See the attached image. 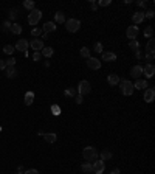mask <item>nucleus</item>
Returning a JSON list of instances; mask_svg holds the SVG:
<instances>
[{"label":"nucleus","instance_id":"nucleus-23","mask_svg":"<svg viewBox=\"0 0 155 174\" xmlns=\"http://www.w3.org/2000/svg\"><path fill=\"white\" fill-rule=\"evenodd\" d=\"M34 101V92H26L25 93V104L26 106H31Z\"/></svg>","mask_w":155,"mask_h":174},{"label":"nucleus","instance_id":"nucleus-49","mask_svg":"<svg viewBox=\"0 0 155 174\" xmlns=\"http://www.w3.org/2000/svg\"><path fill=\"white\" fill-rule=\"evenodd\" d=\"M135 56H136V59H141V56H143V54H141V50L135 51Z\"/></svg>","mask_w":155,"mask_h":174},{"label":"nucleus","instance_id":"nucleus-12","mask_svg":"<svg viewBox=\"0 0 155 174\" xmlns=\"http://www.w3.org/2000/svg\"><path fill=\"white\" fill-rule=\"evenodd\" d=\"M104 169H106V165H104L103 160H95V162H93V172H96V174H103Z\"/></svg>","mask_w":155,"mask_h":174},{"label":"nucleus","instance_id":"nucleus-45","mask_svg":"<svg viewBox=\"0 0 155 174\" xmlns=\"http://www.w3.org/2000/svg\"><path fill=\"white\" fill-rule=\"evenodd\" d=\"M10 28H11V23L8 22V20H6V22H3V30H10Z\"/></svg>","mask_w":155,"mask_h":174},{"label":"nucleus","instance_id":"nucleus-13","mask_svg":"<svg viewBox=\"0 0 155 174\" xmlns=\"http://www.w3.org/2000/svg\"><path fill=\"white\" fill-rule=\"evenodd\" d=\"M132 20H133V25L138 26V25L144 20V13H143V11H136V13H133V14H132Z\"/></svg>","mask_w":155,"mask_h":174},{"label":"nucleus","instance_id":"nucleus-28","mask_svg":"<svg viewBox=\"0 0 155 174\" xmlns=\"http://www.w3.org/2000/svg\"><path fill=\"white\" fill-rule=\"evenodd\" d=\"M154 48H155V41L152 38V39H149L148 44H146V53H154Z\"/></svg>","mask_w":155,"mask_h":174},{"label":"nucleus","instance_id":"nucleus-21","mask_svg":"<svg viewBox=\"0 0 155 174\" xmlns=\"http://www.w3.org/2000/svg\"><path fill=\"white\" fill-rule=\"evenodd\" d=\"M82 171H84L85 174H92V172H93V163H92V162L82 163Z\"/></svg>","mask_w":155,"mask_h":174},{"label":"nucleus","instance_id":"nucleus-27","mask_svg":"<svg viewBox=\"0 0 155 174\" xmlns=\"http://www.w3.org/2000/svg\"><path fill=\"white\" fill-rule=\"evenodd\" d=\"M144 38H149V39L154 38V26H152V25H148V26H146V30H144Z\"/></svg>","mask_w":155,"mask_h":174},{"label":"nucleus","instance_id":"nucleus-36","mask_svg":"<svg viewBox=\"0 0 155 174\" xmlns=\"http://www.w3.org/2000/svg\"><path fill=\"white\" fill-rule=\"evenodd\" d=\"M64 95H65V96H75L76 95V90L75 89H67L65 92H64Z\"/></svg>","mask_w":155,"mask_h":174},{"label":"nucleus","instance_id":"nucleus-8","mask_svg":"<svg viewBox=\"0 0 155 174\" xmlns=\"http://www.w3.org/2000/svg\"><path fill=\"white\" fill-rule=\"evenodd\" d=\"M138 33H140V30H138V26H136V25H130L129 28L126 30V36H127L130 41H133L136 36H138Z\"/></svg>","mask_w":155,"mask_h":174},{"label":"nucleus","instance_id":"nucleus-38","mask_svg":"<svg viewBox=\"0 0 155 174\" xmlns=\"http://www.w3.org/2000/svg\"><path fill=\"white\" fill-rule=\"evenodd\" d=\"M154 58H155V54H154V53H146V54H144V59L148 61V62H152Z\"/></svg>","mask_w":155,"mask_h":174},{"label":"nucleus","instance_id":"nucleus-39","mask_svg":"<svg viewBox=\"0 0 155 174\" xmlns=\"http://www.w3.org/2000/svg\"><path fill=\"white\" fill-rule=\"evenodd\" d=\"M42 33H43L42 28H33V30H31V34H33V36H40Z\"/></svg>","mask_w":155,"mask_h":174},{"label":"nucleus","instance_id":"nucleus-7","mask_svg":"<svg viewBox=\"0 0 155 174\" xmlns=\"http://www.w3.org/2000/svg\"><path fill=\"white\" fill-rule=\"evenodd\" d=\"M143 75L148 79H151L155 75V66H154V64H146V66L143 67Z\"/></svg>","mask_w":155,"mask_h":174},{"label":"nucleus","instance_id":"nucleus-6","mask_svg":"<svg viewBox=\"0 0 155 174\" xmlns=\"http://www.w3.org/2000/svg\"><path fill=\"white\" fill-rule=\"evenodd\" d=\"M87 67L92 69V70H99V69H101V61H99L98 58H92V56H90L87 59Z\"/></svg>","mask_w":155,"mask_h":174},{"label":"nucleus","instance_id":"nucleus-22","mask_svg":"<svg viewBox=\"0 0 155 174\" xmlns=\"http://www.w3.org/2000/svg\"><path fill=\"white\" fill-rule=\"evenodd\" d=\"M53 53H54V50H53L51 47H43L42 51H40V54H42L43 58H51V56H53Z\"/></svg>","mask_w":155,"mask_h":174},{"label":"nucleus","instance_id":"nucleus-5","mask_svg":"<svg viewBox=\"0 0 155 174\" xmlns=\"http://www.w3.org/2000/svg\"><path fill=\"white\" fill-rule=\"evenodd\" d=\"M40 19H42V11L40 10H36L34 8L33 11H30V16H28V23L30 25H36Z\"/></svg>","mask_w":155,"mask_h":174},{"label":"nucleus","instance_id":"nucleus-3","mask_svg":"<svg viewBox=\"0 0 155 174\" xmlns=\"http://www.w3.org/2000/svg\"><path fill=\"white\" fill-rule=\"evenodd\" d=\"M90 90H92V86H90V82L87 79H82V81H79V84H78V95L81 96H84L87 93H90Z\"/></svg>","mask_w":155,"mask_h":174},{"label":"nucleus","instance_id":"nucleus-30","mask_svg":"<svg viewBox=\"0 0 155 174\" xmlns=\"http://www.w3.org/2000/svg\"><path fill=\"white\" fill-rule=\"evenodd\" d=\"M23 6L26 8V10L33 11V10H34V2H33V0H25V2H23Z\"/></svg>","mask_w":155,"mask_h":174},{"label":"nucleus","instance_id":"nucleus-35","mask_svg":"<svg viewBox=\"0 0 155 174\" xmlns=\"http://www.w3.org/2000/svg\"><path fill=\"white\" fill-rule=\"evenodd\" d=\"M5 64H6V67H14L16 66V59L11 56V58H8V61H5Z\"/></svg>","mask_w":155,"mask_h":174},{"label":"nucleus","instance_id":"nucleus-37","mask_svg":"<svg viewBox=\"0 0 155 174\" xmlns=\"http://www.w3.org/2000/svg\"><path fill=\"white\" fill-rule=\"evenodd\" d=\"M154 16H155V11H154V10H149V11L144 13V19H146V17H148V19H154Z\"/></svg>","mask_w":155,"mask_h":174},{"label":"nucleus","instance_id":"nucleus-46","mask_svg":"<svg viewBox=\"0 0 155 174\" xmlns=\"http://www.w3.org/2000/svg\"><path fill=\"white\" fill-rule=\"evenodd\" d=\"M82 101H84V96L78 95V96H76V103H78V104H82Z\"/></svg>","mask_w":155,"mask_h":174},{"label":"nucleus","instance_id":"nucleus-50","mask_svg":"<svg viewBox=\"0 0 155 174\" xmlns=\"http://www.w3.org/2000/svg\"><path fill=\"white\" fill-rule=\"evenodd\" d=\"M110 174H120V169L115 168V169H112V171H110Z\"/></svg>","mask_w":155,"mask_h":174},{"label":"nucleus","instance_id":"nucleus-24","mask_svg":"<svg viewBox=\"0 0 155 174\" xmlns=\"http://www.w3.org/2000/svg\"><path fill=\"white\" fill-rule=\"evenodd\" d=\"M5 70H6V76H8V78L13 79V78L17 76V69H16V67H6Z\"/></svg>","mask_w":155,"mask_h":174},{"label":"nucleus","instance_id":"nucleus-26","mask_svg":"<svg viewBox=\"0 0 155 174\" xmlns=\"http://www.w3.org/2000/svg\"><path fill=\"white\" fill-rule=\"evenodd\" d=\"M113 157V154L110 152V151H109V149H104L103 152H101V160L103 162H106V160H110Z\"/></svg>","mask_w":155,"mask_h":174},{"label":"nucleus","instance_id":"nucleus-2","mask_svg":"<svg viewBox=\"0 0 155 174\" xmlns=\"http://www.w3.org/2000/svg\"><path fill=\"white\" fill-rule=\"evenodd\" d=\"M120 86H121V93L126 95V96H130L133 93V84L130 81H127V79H123L120 81Z\"/></svg>","mask_w":155,"mask_h":174},{"label":"nucleus","instance_id":"nucleus-41","mask_svg":"<svg viewBox=\"0 0 155 174\" xmlns=\"http://www.w3.org/2000/svg\"><path fill=\"white\" fill-rule=\"evenodd\" d=\"M40 58H42L40 51H34V54H33V59H34V61H40Z\"/></svg>","mask_w":155,"mask_h":174},{"label":"nucleus","instance_id":"nucleus-10","mask_svg":"<svg viewBox=\"0 0 155 174\" xmlns=\"http://www.w3.org/2000/svg\"><path fill=\"white\" fill-rule=\"evenodd\" d=\"M154 98H155V89H154V87L146 89V90H144V101H146V103H152Z\"/></svg>","mask_w":155,"mask_h":174},{"label":"nucleus","instance_id":"nucleus-48","mask_svg":"<svg viewBox=\"0 0 155 174\" xmlns=\"http://www.w3.org/2000/svg\"><path fill=\"white\" fill-rule=\"evenodd\" d=\"M6 69V64H5V61H2L0 59V70H5Z\"/></svg>","mask_w":155,"mask_h":174},{"label":"nucleus","instance_id":"nucleus-18","mask_svg":"<svg viewBox=\"0 0 155 174\" xmlns=\"http://www.w3.org/2000/svg\"><path fill=\"white\" fill-rule=\"evenodd\" d=\"M115 59H116V54H115V53H112V51H103V61L112 62V61H115Z\"/></svg>","mask_w":155,"mask_h":174},{"label":"nucleus","instance_id":"nucleus-47","mask_svg":"<svg viewBox=\"0 0 155 174\" xmlns=\"http://www.w3.org/2000/svg\"><path fill=\"white\" fill-rule=\"evenodd\" d=\"M90 8H92V10H93V11H96V10H98V3H95V2H92V3H90Z\"/></svg>","mask_w":155,"mask_h":174},{"label":"nucleus","instance_id":"nucleus-43","mask_svg":"<svg viewBox=\"0 0 155 174\" xmlns=\"http://www.w3.org/2000/svg\"><path fill=\"white\" fill-rule=\"evenodd\" d=\"M136 5H138V6H141V8H146V6H148V2H143V0H138V2H136Z\"/></svg>","mask_w":155,"mask_h":174},{"label":"nucleus","instance_id":"nucleus-20","mask_svg":"<svg viewBox=\"0 0 155 174\" xmlns=\"http://www.w3.org/2000/svg\"><path fill=\"white\" fill-rule=\"evenodd\" d=\"M65 20L67 19H65V16H64L62 11H58L56 14H54V23H56V22L58 23H65Z\"/></svg>","mask_w":155,"mask_h":174},{"label":"nucleus","instance_id":"nucleus-40","mask_svg":"<svg viewBox=\"0 0 155 174\" xmlns=\"http://www.w3.org/2000/svg\"><path fill=\"white\" fill-rule=\"evenodd\" d=\"M110 3H112V0H101L98 5H99V6H109Z\"/></svg>","mask_w":155,"mask_h":174},{"label":"nucleus","instance_id":"nucleus-11","mask_svg":"<svg viewBox=\"0 0 155 174\" xmlns=\"http://www.w3.org/2000/svg\"><path fill=\"white\" fill-rule=\"evenodd\" d=\"M30 44V47L34 50V51H42V48H43V41L42 39H33L31 42H28Z\"/></svg>","mask_w":155,"mask_h":174},{"label":"nucleus","instance_id":"nucleus-33","mask_svg":"<svg viewBox=\"0 0 155 174\" xmlns=\"http://www.w3.org/2000/svg\"><path fill=\"white\" fill-rule=\"evenodd\" d=\"M93 48H95V51H96V53H103V51H104V50H103V44H101V42H95Z\"/></svg>","mask_w":155,"mask_h":174},{"label":"nucleus","instance_id":"nucleus-15","mask_svg":"<svg viewBox=\"0 0 155 174\" xmlns=\"http://www.w3.org/2000/svg\"><path fill=\"white\" fill-rule=\"evenodd\" d=\"M42 31H43L45 34H48V33H53V31H56V23H54V22H45L43 28H42Z\"/></svg>","mask_w":155,"mask_h":174},{"label":"nucleus","instance_id":"nucleus-17","mask_svg":"<svg viewBox=\"0 0 155 174\" xmlns=\"http://www.w3.org/2000/svg\"><path fill=\"white\" fill-rule=\"evenodd\" d=\"M107 82L110 86H118V84H120V76L115 75V73H110V75L107 76Z\"/></svg>","mask_w":155,"mask_h":174},{"label":"nucleus","instance_id":"nucleus-44","mask_svg":"<svg viewBox=\"0 0 155 174\" xmlns=\"http://www.w3.org/2000/svg\"><path fill=\"white\" fill-rule=\"evenodd\" d=\"M10 17H11V19H16V17H17V11H16V10H11V11H10Z\"/></svg>","mask_w":155,"mask_h":174},{"label":"nucleus","instance_id":"nucleus-51","mask_svg":"<svg viewBox=\"0 0 155 174\" xmlns=\"http://www.w3.org/2000/svg\"><path fill=\"white\" fill-rule=\"evenodd\" d=\"M16 174H23V172H22V171H17V172H16Z\"/></svg>","mask_w":155,"mask_h":174},{"label":"nucleus","instance_id":"nucleus-9","mask_svg":"<svg viewBox=\"0 0 155 174\" xmlns=\"http://www.w3.org/2000/svg\"><path fill=\"white\" fill-rule=\"evenodd\" d=\"M28 47H30V44H28V41H25V39H20V41H17V44L14 45V50H19V51H26L28 50Z\"/></svg>","mask_w":155,"mask_h":174},{"label":"nucleus","instance_id":"nucleus-4","mask_svg":"<svg viewBox=\"0 0 155 174\" xmlns=\"http://www.w3.org/2000/svg\"><path fill=\"white\" fill-rule=\"evenodd\" d=\"M65 28L70 33H76L81 28V22L78 19H68V20H65Z\"/></svg>","mask_w":155,"mask_h":174},{"label":"nucleus","instance_id":"nucleus-16","mask_svg":"<svg viewBox=\"0 0 155 174\" xmlns=\"http://www.w3.org/2000/svg\"><path fill=\"white\" fill-rule=\"evenodd\" d=\"M146 87H149L146 79H136L133 84V89H136V90H146Z\"/></svg>","mask_w":155,"mask_h":174},{"label":"nucleus","instance_id":"nucleus-1","mask_svg":"<svg viewBox=\"0 0 155 174\" xmlns=\"http://www.w3.org/2000/svg\"><path fill=\"white\" fill-rule=\"evenodd\" d=\"M82 155H84V159H85L87 162H95V160H98V151H96V148H93V146H87V148H84Z\"/></svg>","mask_w":155,"mask_h":174},{"label":"nucleus","instance_id":"nucleus-52","mask_svg":"<svg viewBox=\"0 0 155 174\" xmlns=\"http://www.w3.org/2000/svg\"><path fill=\"white\" fill-rule=\"evenodd\" d=\"M0 131H2V127H0Z\"/></svg>","mask_w":155,"mask_h":174},{"label":"nucleus","instance_id":"nucleus-14","mask_svg":"<svg viewBox=\"0 0 155 174\" xmlns=\"http://www.w3.org/2000/svg\"><path fill=\"white\" fill-rule=\"evenodd\" d=\"M130 75H132L135 79H140V76L143 75V66H135V67H132Z\"/></svg>","mask_w":155,"mask_h":174},{"label":"nucleus","instance_id":"nucleus-42","mask_svg":"<svg viewBox=\"0 0 155 174\" xmlns=\"http://www.w3.org/2000/svg\"><path fill=\"white\" fill-rule=\"evenodd\" d=\"M23 174H39V171H37V169H33V168H31V169H26Z\"/></svg>","mask_w":155,"mask_h":174},{"label":"nucleus","instance_id":"nucleus-32","mask_svg":"<svg viewBox=\"0 0 155 174\" xmlns=\"http://www.w3.org/2000/svg\"><path fill=\"white\" fill-rule=\"evenodd\" d=\"M3 53H6L8 56H10V54L14 53V47H13V45H5V47H3Z\"/></svg>","mask_w":155,"mask_h":174},{"label":"nucleus","instance_id":"nucleus-25","mask_svg":"<svg viewBox=\"0 0 155 174\" xmlns=\"http://www.w3.org/2000/svg\"><path fill=\"white\" fill-rule=\"evenodd\" d=\"M10 31H11L13 34H20V33H22V25H19V23H11Z\"/></svg>","mask_w":155,"mask_h":174},{"label":"nucleus","instance_id":"nucleus-29","mask_svg":"<svg viewBox=\"0 0 155 174\" xmlns=\"http://www.w3.org/2000/svg\"><path fill=\"white\" fill-rule=\"evenodd\" d=\"M129 47H130V50H133V51H138V50H140V42L136 41V39H133V41L129 42Z\"/></svg>","mask_w":155,"mask_h":174},{"label":"nucleus","instance_id":"nucleus-31","mask_svg":"<svg viewBox=\"0 0 155 174\" xmlns=\"http://www.w3.org/2000/svg\"><path fill=\"white\" fill-rule=\"evenodd\" d=\"M79 53H81V56H82V58H85V59H88V58H90V50H88L87 47H82Z\"/></svg>","mask_w":155,"mask_h":174},{"label":"nucleus","instance_id":"nucleus-34","mask_svg":"<svg viewBox=\"0 0 155 174\" xmlns=\"http://www.w3.org/2000/svg\"><path fill=\"white\" fill-rule=\"evenodd\" d=\"M51 112H53V115H61V107L58 104H53L51 106Z\"/></svg>","mask_w":155,"mask_h":174},{"label":"nucleus","instance_id":"nucleus-19","mask_svg":"<svg viewBox=\"0 0 155 174\" xmlns=\"http://www.w3.org/2000/svg\"><path fill=\"white\" fill-rule=\"evenodd\" d=\"M43 139L47 143H54L58 140V135L54 134V132H48V134H43Z\"/></svg>","mask_w":155,"mask_h":174}]
</instances>
